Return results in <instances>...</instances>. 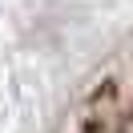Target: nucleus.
Listing matches in <instances>:
<instances>
[{
	"label": "nucleus",
	"mask_w": 133,
	"mask_h": 133,
	"mask_svg": "<svg viewBox=\"0 0 133 133\" xmlns=\"http://www.w3.org/2000/svg\"><path fill=\"white\" fill-rule=\"evenodd\" d=\"M65 133H129V93L121 77L97 81L73 109Z\"/></svg>",
	"instance_id": "nucleus-1"
}]
</instances>
